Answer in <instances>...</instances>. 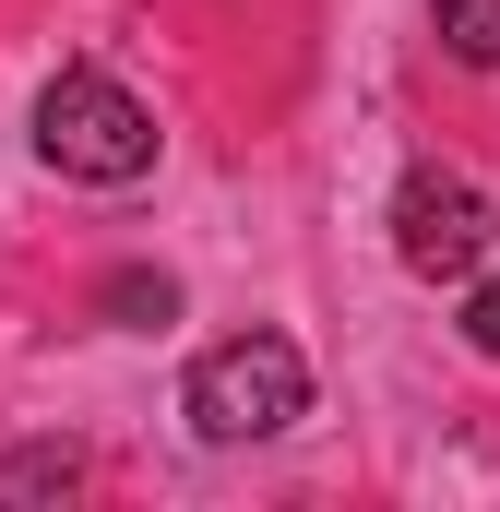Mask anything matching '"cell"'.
Wrapping results in <instances>:
<instances>
[{
	"label": "cell",
	"mask_w": 500,
	"mask_h": 512,
	"mask_svg": "<svg viewBox=\"0 0 500 512\" xmlns=\"http://www.w3.org/2000/svg\"><path fill=\"white\" fill-rule=\"evenodd\" d=\"M36 155L84 191H131V179H155V108L108 72H60L36 96Z\"/></svg>",
	"instance_id": "6da1fadb"
},
{
	"label": "cell",
	"mask_w": 500,
	"mask_h": 512,
	"mask_svg": "<svg viewBox=\"0 0 500 512\" xmlns=\"http://www.w3.org/2000/svg\"><path fill=\"white\" fill-rule=\"evenodd\" d=\"M108 310H120V322H167V310H179V286H167V274H120V286H108Z\"/></svg>",
	"instance_id": "8992f818"
},
{
	"label": "cell",
	"mask_w": 500,
	"mask_h": 512,
	"mask_svg": "<svg viewBox=\"0 0 500 512\" xmlns=\"http://www.w3.org/2000/svg\"><path fill=\"white\" fill-rule=\"evenodd\" d=\"M179 405H191V429L227 441V453H239V441H274V429L310 417V358H298L286 334H227V346L191 358Z\"/></svg>",
	"instance_id": "7a4b0ae2"
},
{
	"label": "cell",
	"mask_w": 500,
	"mask_h": 512,
	"mask_svg": "<svg viewBox=\"0 0 500 512\" xmlns=\"http://www.w3.org/2000/svg\"><path fill=\"white\" fill-rule=\"evenodd\" d=\"M477 298H465V334H477V358H500V274H465Z\"/></svg>",
	"instance_id": "52a82bcc"
},
{
	"label": "cell",
	"mask_w": 500,
	"mask_h": 512,
	"mask_svg": "<svg viewBox=\"0 0 500 512\" xmlns=\"http://www.w3.org/2000/svg\"><path fill=\"white\" fill-rule=\"evenodd\" d=\"M84 489V453L72 441H24V453H0V501H72Z\"/></svg>",
	"instance_id": "277c9868"
},
{
	"label": "cell",
	"mask_w": 500,
	"mask_h": 512,
	"mask_svg": "<svg viewBox=\"0 0 500 512\" xmlns=\"http://www.w3.org/2000/svg\"><path fill=\"white\" fill-rule=\"evenodd\" d=\"M393 251H405L417 286H465V274H489V251H500L489 191H477L465 167H405V191H393Z\"/></svg>",
	"instance_id": "3957f363"
},
{
	"label": "cell",
	"mask_w": 500,
	"mask_h": 512,
	"mask_svg": "<svg viewBox=\"0 0 500 512\" xmlns=\"http://www.w3.org/2000/svg\"><path fill=\"white\" fill-rule=\"evenodd\" d=\"M429 24L465 72H500V0H429Z\"/></svg>",
	"instance_id": "5b68a950"
}]
</instances>
